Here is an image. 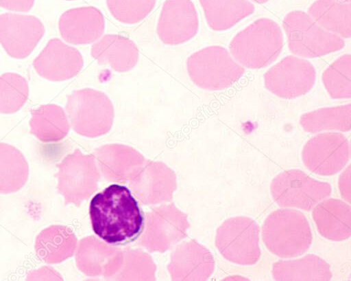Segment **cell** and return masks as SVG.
I'll list each match as a JSON object with an SVG mask.
<instances>
[{
  "instance_id": "obj_33",
  "label": "cell",
  "mask_w": 351,
  "mask_h": 281,
  "mask_svg": "<svg viewBox=\"0 0 351 281\" xmlns=\"http://www.w3.org/2000/svg\"><path fill=\"white\" fill-rule=\"evenodd\" d=\"M66 1H74V0H66Z\"/></svg>"
},
{
  "instance_id": "obj_1",
  "label": "cell",
  "mask_w": 351,
  "mask_h": 281,
  "mask_svg": "<svg viewBox=\"0 0 351 281\" xmlns=\"http://www.w3.org/2000/svg\"><path fill=\"white\" fill-rule=\"evenodd\" d=\"M89 215L95 234L108 244L134 241L144 228L145 217L125 186L112 184L91 199Z\"/></svg>"
},
{
  "instance_id": "obj_22",
  "label": "cell",
  "mask_w": 351,
  "mask_h": 281,
  "mask_svg": "<svg viewBox=\"0 0 351 281\" xmlns=\"http://www.w3.org/2000/svg\"><path fill=\"white\" fill-rule=\"evenodd\" d=\"M302 128L315 133L325 131L348 132L351 128V104L318 109L303 114L300 119Z\"/></svg>"
},
{
  "instance_id": "obj_16",
  "label": "cell",
  "mask_w": 351,
  "mask_h": 281,
  "mask_svg": "<svg viewBox=\"0 0 351 281\" xmlns=\"http://www.w3.org/2000/svg\"><path fill=\"white\" fill-rule=\"evenodd\" d=\"M312 217L319 233L328 240L342 241L351 235V209L339 199L322 201L313 208Z\"/></svg>"
},
{
  "instance_id": "obj_17",
  "label": "cell",
  "mask_w": 351,
  "mask_h": 281,
  "mask_svg": "<svg viewBox=\"0 0 351 281\" xmlns=\"http://www.w3.org/2000/svg\"><path fill=\"white\" fill-rule=\"evenodd\" d=\"M199 3L208 27L215 31L232 28L255 10L248 0H199Z\"/></svg>"
},
{
  "instance_id": "obj_13",
  "label": "cell",
  "mask_w": 351,
  "mask_h": 281,
  "mask_svg": "<svg viewBox=\"0 0 351 281\" xmlns=\"http://www.w3.org/2000/svg\"><path fill=\"white\" fill-rule=\"evenodd\" d=\"M33 65L43 78L61 82L77 76L84 66V60L76 48L52 38L34 59Z\"/></svg>"
},
{
  "instance_id": "obj_25",
  "label": "cell",
  "mask_w": 351,
  "mask_h": 281,
  "mask_svg": "<svg viewBox=\"0 0 351 281\" xmlns=\"http://www.w3.org/2000/svg\"><path fill=\"white\" fill-rule=\"evenodd\" d=\"M157 0H106L111 15L119 22L136 24L154 9Z\"/></svg>"
},
{
  "instance_id": "obj_28",
  "label": "cell",
  "mask_w": 351,
  "mask_h": 281,
  "mask_svg": "<svg viewBox=\"0 0 351 281\" xmlns=\"http://www.w3.org/2000/svg\"><path fill=\"white\" fill-rule=\"evenodd\" d=\"M339 188L342 198L350 203L351 190H350V166L342 172L339 180Z\"/></svg>"
},
{
  "instance_id": "obj_3",
  "label": "cell",
  "mask_w": 351,
  "mask_h": 281,
  "mask_svg": "<svg viewBox=\"0 0 351 281\" xmlns=\"http://www.w3.org/2000/svg\"><path fill=\"white\" fill-rule=\"evenodd\" d=\"M267 249L280 258L299 256L308 250L313 234L306 217L300 212L280 209L272 212L262 227Z\"/></svg>"
},
{
  "instance_id": "obj_6",
  "label": "cell",
  "mask_w": 351,
  "mask_h": 281,
  "mask_svg": "<svg viewBox=\"0 0 351 281\" xmlns=\"http://www.w3.org/2000/svg\"><path fill=\"white\" fill-rule=\"evenodd\" d=\"M216 245L228 261L240 265H254L261 256L259 227L250 217L228 218L217 230Z\"/></svg>"
},
{
  "instance_id": "obj_15",
  "label": "cell",
  "mask_w": 351,
  "mask_h": 281,
  "mask_svg": "<svg viewBox=\"0 0 351 281\" xmlns=\"http://www.w3.org/2000/svg\"><path fill=\"white\" fill-rule=\"evenodd\" d=\"M92 57L100 65H107L113 71L124 73L132 69L139 59L136 44L119 34H106L91 47Z\"/></svg>"
},
{
  "instance_id": "obj_2",
  "label": "cell",
  "mask_w": 351,
  "mask_h": 281,
  "mask_svg": "<svg viewBox=\"0 0 351 281\" xmlns=\"http://www.w3.org/2000/svg\"><path fill=\"white\" fill-rule=\"evenodd\" d=\"M281 28L273 20L261 18L239 32L230 43V53L242 67H265L274 61L283 47Z\"/></svg>"
},
{
  "instance_id": "obj_7",
  "label": "cell",
  "mask_w": 351,
  "mask_h": 281,
  "mask_svg": "<svg viewBox=\"0 0 351 281\" xmlns=\"http://www.w3.org/2000/svg\"><path fill=\"white\" fill-rule=\"evenodd\" d=\"M331 186L316 180L300 170L279 173L270 184L273 200L282 207L308 211L329 196Z\"/></svg>"
},
{
  "instance_id": "obj_32",
  "label": "cell",
  "mask_w": 351,
  "mask_h": 281,
  "mask_svg": "<svg viewBox=\"0 0 351 281\" xmlns=\"http://www.w3.org/2000/svg\"><path fill=\"white\" fill-rule=\"evenodd\" d=\"M341 2H345V3H350L351 0H337Z\"/></svg>"
},
{
  "instance_id": "obj_8",
  "label": "cell",
  "mask_w": 351,
  "mask_h": 281,
  "mask_svg": "<svg viewBox=\"0 0 351 281\" xmlns=\"http://www.w3.org/2000/svg\"><path fill=\"white\" fill-rule=\"evenodd\" d=\"M66 113L73 128L80 133L103 132L113 122L114 109L104 92L84 88L67 96Z\"/></svg>"
},
{
  "instance_id": "obj_20",
  "label": "cell",
  "mask_w": 351,
  "mask_h": 281,
  "mask_svg": "<svg viewBox=\"0 0 351 281\" xmlns=\"http://www.w3.org/2000/svg\"><path fill=\"white\" fill-rule=\"evenodd\" d=\"M28 177L29 165L23 153L9 144L0 142V194L19 191Z\"/></svg>"
},
{
  "instance_id": "obj_29",
  "label": "cell",
  "mask_w": 351,
  "mask_h": 281,
  "mask_svg": "<svg viewBox=\"0 0 351 281\" xmlns=\"http://www.w3.org/2000/svg\"><path fill=\"white\" fill-rule=\"evenodd\" d=\"M56 279L54 271L47 267H42L29 271L27 280H49Z\"/></svg>"
},
{
  "instance_id": "obj_19",
  "label": "cell",
  "mask_w": 351,
  "mask_h": 281,
  "mask_svg": "<svg viewBox=\"0 0 351 281\" xmlns=\"http://www.w3.org/2000/svg\"><path fill=\"white\" fill-rule=\"evenodd\" d=\"M308 14L326 30L343 38H350V3L337 0H316L310 5Z\"/></svg>"
},
{
  "instance_id": "obj_18",
  "label": "cell",
  "mask_w": 351,
  "mask_h": 281,
  "mask_svg": "<svg viewBox=\"0 0 351 281\" xmlns=\"http://www.w3.org/2000/svg\"><path fill=\"white\" fill-rule=\"evenodd\" d=\"M271 273L275 280H330L332 278L329 265L313 254L278 261L274 263Z\"/></svg>"
},
{
  "instance_id": "obj_21",
  "label": "cell",
  "mask_w": 351,
  "mask_h": 281,
  "mask_svg": "<svg viewBox=\"0 0 351 281\" xmlns=\"http://www.w3.org/2000/svg\"><path fill=\"white\" fill-rule=\"evenodd\" d=\"M31 133L44 142L62 139L68 132V117L64 109L54 104L41 105L32 112Z\"/></svg>"
},
{
  "instance_id": "obj_4",
  "label": "cell",
  "mask_w": 351,
  "mask_h": 281,
  "mask_svg": "<svg viewBox=\"0 0 351 281\" xmlns=\"http://www.w3.org/2000/svg\"><path fill=\"white\" fill-rule=\"evenodd\" d=\"M186 69L191 80L206 91H220L236 83L244 74L243 67L224 47L213 45L192 54Z\"/></svg>"
},
{
  "instance_id": "obj_31",
  "label": "cell",
  "mask_w": 351,
  "mask_h": 281,
  "mask_svg": "<svg viewBox=\"0 0 351 281\" xmlns=\"http://www.w3.org/2000/svg\"><path fill=\"white\" fill-rule=\"evenodd\" d=\"M256 3H265L266 2H267L269 0H252Z\"/></svg>"
},
{
  "instance_id": "obj_27",
  "label": "cell",
  "mask_w": 351,
  "mask_h": 281,
  "mask_svg": "<svg viewBox=\"0 0 351 281\" xmlns=\"http://www.w3.org/2000/svg\"><path fill=\"white\" fill-rule=\"evenodd\" d=\"M35 0H0V7L14 12H28Z\"/></svg>"
},
{
  "instance_id": "obj_11",
  "label": "cell",
  "mask_w": 351,
  "mask_h": 281,
  "mask_svg": "<svg viewBox=\"0 0 351 281\" xmlns=\"http://www.w3.org/2000/svg\"><path fill=\"white\" fill-rule=\"evenodd\" d=\"M45 34L41 21L32 15H0V44L11 57L22 59L35 49Z\"/></svg>"
},
{
  "instance_id": "obj_12",
  "label": "cell",
  "mask_w": 351,
  "mask_h": 281,
  "mask_svg": "<svg viewBox=\"0 0 351 281\" xmlns=\"http://www.w3.org/2000/svg\"><path fill=\"white\" fill-rule=\"evenodd\" d=\"M199 30V17L191 0H166L158 24L159 39L167 45H178L192 39Z\"/></svg>"
},
{
  "instance_id": "obj_23",
  "label": "cell",
  "mask_w": 351,
  "mask_h": 281,
  "mask_svg": "<svg viewBox=\"0 0 351 281\" xmlns=\"http://www.w3.org/2000/svg\"><path fill=\"white\" fill-rule=\"evenodd\" d=\"M322 82L330 96L334 99L351 97V56L342 55L324 71Z\"/></svg>"
},
{
  "instance_id": "obj_30",
  "label": "cell",
  "mask_w": 351,
  "mask_h": 281,
  "mask_svg": "<svg viewBox=\"0 0 351 281\" xmlns=\"http://www.w3.org/2000/svg\"><path fill=\"white\" fill-rule=\"evenodd\" d=\"M225 279L226 280H247L246 278H243V277H241V276H233L232 277H228V278H226Z\"/></svg>"
},
{
  "instance_id": "obj_5",
  "label": "cell",
  "mask_w": 351,
  "mask_h": 281,
  "mask_svg": "<svg viewBox=\"0 0 351 281\" xmlns=\"http://www.w3.org/2000/svg\"><path fill=\"white\" fill-rule=\"evenodd\" d=\"M282 26L289 50L300 57H321L337 52L345 45L341 37L322 27L303 11L289 12Z\"/></svg>"
},
{
  "instance_id": "obj_9",
  "label": "cell",
  "mask_w": 351,
  "mask_h": 281,
  "mask_svg": "<svg viewBox=\"0 0 351 281\" xmlns=\"http://www.w3.org/2000/svg\"><path fill=\"white\" fill-rule=\"evenodd\" d=\"M315 77V70L311 63L300 57L288 56L265 73L264 83L274 95L283 99H294L313 88Z\"/></svg>"
},
{
  "instance_id": "obj_14",
  "label": "cell",
  "mask_w": 351,
  "mask_h": 281,
  "mask_svg": "<svg viewBox=\"0 0 351 281\" xmlns=\"http://www.w3.org/2000/svg\"><path fill=\"white\" fill-rule=\"evenodd\" d=\"M58 27L62 38L68 43L82 45L95 43L103 35L105 19L93 6L69 9L60 17Z\"/></svg>"
},
{
  "instance_id": "obj_26",
  "label": "cell",
  "mask_w": 351,
  "mask_h": 281,
  "mask_svg": "<svg viewBox=\"0 0 351 281\" xmlns=\"http://www.w3.org/2000/svg\"><path fill=\"white\" fill-rule=\"evenodd\" d=\"M65 236L59 227L51 226L43 229L36 236L34 244L38 258L46 263H54L62 256Z\"/></svg>"
},
{
  "instance_id": "obj_10",
  "label": "cell",
  "mask_w": 351,
  "mask_h": 281,
  "mask_svg": "<svg viewBox=\"0 0 351 281\" xmlns=\"http://www.w3.org/2000/svg\"><path fill=\"white\" fill-rule=\"evenodd\" d=\"M350 157L348 139L339 133H324L310 139L304 146L302 159L311 172L331 176L341 170Z\"/></svg>"
},
{
  "instance_id": "obj_24",
  "label": "cell",
  "mask_w": 351,
  "mask_h": 281,
  "mask_svg": "<svg viewBox=\"0 0 351 281\" xmlns=\"http://www.w3.org/2000/svg\"><path fill=\"white\" fill-rule=\"evenodd\" d=\"M29 95L27 81L21 75L8 72L0 76V113L20 110Z\"/></svg>"
}]
</instances>
